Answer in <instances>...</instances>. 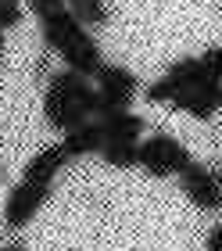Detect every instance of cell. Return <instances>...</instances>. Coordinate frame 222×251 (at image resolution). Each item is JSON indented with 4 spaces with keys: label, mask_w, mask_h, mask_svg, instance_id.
<instances>
[{
    "label": "cell",
    "mask_w": 222,
    "mask_h": 251,
    "mask_svg": "<svg viewBox=\"0 0 222 251\" xmlns=\"http://www.w3.org/2000/svg\"><path fill=\"white\" fill-rule=\"evenodd\" d=\"M97 115H100V94L86 75L68 72V68L50 75L47 94H43V119L50 129L68 133V129H75V126H83Z\"/></svg>",
    "instance_id": "obj_1"
},
{
    "label": "cell",
    "mask_w": 222,
    "mask_h": 251,
    "mask_svg": "<svg viewBox=\"0 0 222 251\" xmlns=\"http://www.w3.org/2000/svg\"><path fill=\"white\" fill-rule=\"evenodd\" d=\"M40 22H43V43L61 54V61H65L68 72L97 79V72L104 68L100 47H97V40L79 25V18L72 15V11H68V7L50 11V15H43Z\"/></svg>",
    "instance_id": "obj_2"
},
{
    "label": "cell",
    "mask_w": 222,
    "mask_h": 251,
    "mask_svg": "<svg viewBox=\"0 0 222 251\" xmlns=\"http://www.w3.org/2000/svg\"><path fill=\"white\" fill-rule=\"evenodd\" d=\"M190 151L183 147V140L169 133H150L147 140H140V169H144L147 176H183L186 169H190Z\"/></svg>",
    "instance_id": "obj_3"
},
{
    "label": "cell",
    "mask_w": 222,
    "mask_h": 251,
    "mask_svg": "<svg viewBox=\"0 0 222 251\" xmlns=\"http://www.w3.org/2000/svg\"><path fill=\"white\" fill-rule=\"evenodd\" d=\"M50 190H54V183H40V179H18V183L11 187L7 201H4V223L11 226V230L29 226V223L40 215V208L50 201Z\"/></svg>",
    "instance_id": "obj_4"
},
{
    "label": "cell",
    "mask_w": 222,
    "mask_h": 251,
    "mask_svg": "<svg viewBox=\"0 0 222 251\" xmlns=\"http://www.w3.org/2000/svg\"><path fill=\"white\" fill-rule=\"evenodd\" d=\"M97 94L100 111H129V104L140 94V83L125 65H104L97 72Z\"/></svg>",
    "instance_id": "obj_5"
},
{
    "label": "cell",
    "mask_w": 222,
    "mask_h": 251,
    "mask_svg": "<svg viewBox=\"0 0 222 251\" xmlns=\"http://www.w3.org/2000/svg\"><path fill=\"white\" fill-rule=\"evenodd\" d=\"M179 187H183L186 198H190V204H197V208H204V212L222 208V179L215 173V165L190 162V169L179 176Z\"/></svg>",
    "instance_id": "obj_6"
},
{
    "label": "cell",
    "mask_w": 222,
    "mask_h": 251,
    "mask_svg": "<svg viewBox=\"0 0 222 251\" xmlns=\"http://www.w3.org/2000/svg\"><path fill=\"white\" fill-rule=\"evenodd\" d=\"M219 100H222V83H215V79H201V83H194L190 90H183V94L172 100V108L208 122L219 111Z\"/></svg>",
    "instance_id": "obj_7"
},
{
    "label": "cell",
    "mask_w": 222,
    "mask_h": 251,
    "mask_svg": "<svg viewBox=\"0 0 222 251\" xmlns=\"http://www.w3.org/2000/svg\"><path fill=\"white\" fill-rule=\"evenodd\" d=\"M100 147H104V129H100V122H97V119H90V122H83V126H75V129H68V133H65V140H61L65 158L100 154Z\"/></svg>",
    "instance_id": "obj_8"
},
{
    "label": "cell",
    "mask_w": 222,
    "mask_h": 251,
    "mask_svg": "<svg viewBox=\"0 0 222 251\" xmlns=\"http://www.w3.org/2000/svg\"><path fill=\"white\" fill-rule=\"evenodd\" d=\"M97 122L104 129V140H140L147 129V122L133 111H100Z\"/></svg>",
    "instance_id": "obj_9"
},
{
    "label": "cell",
    "mask_w": 222,
    "mask_h": 251,
    "mask_svg": "<svg viewBox=\"0 0 222 251\" xmlns=\"http://www.w3.org/2000/svg\"><path fill=\"white\" fill-rule=\"evenodd\" d=\"M68 162L65 151H61V144H54V147H43L40 154H32L29 158V165H25V173H22V179H40V183H54V176L61 173V165Z\"/></svg>",
    "instance_id": "obj_10"
},
{
    "label": "cell",
    "mask_w": 222,
    "mask_h": 251,
    "mask_svg": "<svg viewBox=\"0 0 222 251\" xmlns=\"http://www.w3.org/2000/svg\"><path fill=\"white\" fill-rule=\"evenodd\" d=\"M100 158L111 169H133L140 165V140H104Z\"/></svg>",
    "instance_id": "obj_11"
},
{
    "label": "cell",
    "mask_w": 222,
    "mask_h": 251,
    "mask_svg": "<svg viewBox=\"0 0 222 251\" xmlns=\"http://www.w3.org/2000/svg\"><path fill=\"white\" fill-rule=\"evenodd\" d=\"M68 11L79 18V25H93V29H100V25H108V15H111V7H108V0H68Z\"/></svg>",
    "instance_id": "obj_12"
},
{
    "label": "cell",
    "mask_w": 222,
    "mask_h": 251,
    "mask_svg": "<svg viewBox=\"0 0 222 251\" xmlns=\"http://www.w3.org/2000/svg\"><path fill=\"white\" fill-rule=\"evenodd\" d=\"M18 22H22V4H18V0H0V29H15L18 25Z\"/></svg>",
    "instance_id": "obj_13"
},
{
    "label": "cell",
    "mask_w": 222,
    "mask_h": 251,
    "mask_svg": "<svg viewBox=\"0 0 222 251\" xmlns=\"http://www.w3.org/2000/svg\"><path fill=\"white\" fill-rule=\"evenodd\" d=\"M68 4V0H29V7L36 11V15L43 18V15H50V11H61Z\"/></svg>",
    "instance_id": "obj_14"
},
{
    "label": "cell",
    "mask_w": 222,
    "mask_h": 251,
    "mask_svg": "<svg viewBox=\"0 0 222 251\" xmlns=\"http://www.w3.org/2000/svg\"><path fill=\"white\" fill-rule=\"evenodd\" d=\"M204 251H222V223H215L204 237Z\"/></svg>",
    "instance_id": "obj_15"
},
{
    "label": "cell",
    "mask_w": 222,
    "mask_h": 251,
    "mask_svg": "<svg viewBox=\"0 0 222 251\" xmlns=\"http://www.w3.org/2000/svg\"><path fill=\"white\" fill-rule=\"evenodd\" d=\"M4 50H7V36H4V29H0V61H4Z\"/></svg>",
    "instance_id": "obj_16"
},
{
    "label": "cell",
    "mask_w": 222,
    "mask_h": 251,
    "mask_svg": "<svg viewBox=\"0 0 222 251\" xmlns=\"http://www.w3.org/2000/svg\"><path fill=\"white\" fill-rule=\"evenodd\" d=\"M4 251H29L25 244H11V248H4Z\"/></svg>",
    "instance_id": "obj_17"
},
{
    "label": "cell",
    "mask_w": 222,
    "mask_h": 251,
    "mask_svg": "<svg viewBox=\"0 0 222 251\" xmlns=\"http://www.w3.org/2000/svg\"><path fill=\"white\" fill-rule=\"evenodd\" d=\"M219 108H222V100H219Z\"/></svg>",
    "instance_id": "obj_18"
},
{
    "label": "cell",
    "mask_w": 222,
    "mask_h": 251,
    "mask_svg": "<svg viewBox=\"0 0 222 251\" xmlns=\"http://www.w3.org/2000/svg\"><path fill=\"white\" fill-rule=\"evenodd\" d=\"M0 251H4V248H0Z\"/></svg>",
    "instance_id": "obj_19"
}]
</instances>
